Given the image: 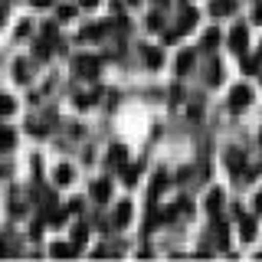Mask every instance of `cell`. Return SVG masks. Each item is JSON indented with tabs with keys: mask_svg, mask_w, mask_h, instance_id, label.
Returning a JSON list of instances; mask_svg holds the SVG:
<instances>
[{
	"mask_svg": "<svg viewBox=\"0 0 262 262\" xmlns=\"http://www.w3.org/2000/svg\"><path fill=\"white\" fill-rule=\"evenodd\" d=\"M220 79H223V76H220V66H213V69H210V82H213V85H216Z\"/></svg>",
	"mask_w": 262,
	"mask_h": 262,
	"instance_id": "obj_23",
	"label": "cell"
},
{
	"mask_svg": "<svg viewBox=\"0 0 262 262\" xmlns=\"http://www.w3.org/2000/svg\"><path fill=\"white\" fill-rule=\"evenodd\" d=\"M249 102H252V89H249V85H236L233 92H229V108H233V112L246 108Z\"/></svg>",
	"mask_w": 262,
	"mask_h": 262,
	"instance_id": "obj_2",
	"label": "cell"
},
{
	"mask_svg": "<svg viewBox=\"0 0 262 262\" xmlns=\"http://www.w3.org/2000/svg\"><path fill=\"white\" fill-rule=\"evenodd\" d=\"M53 177H56V184L66 187V184H72V177H76V170L69 167V164H59V167L53 170Z\"/></svg>",
	"mask_w": 262,
	"mask_h": 262,
	"instance_id": "obj_7",
	"label": "cell"
},
{
	"mask_svg": "<svg viewBox=\"0 0 262 262\" xmlns=\"http://www.w3.org/2000/svg\"><path fill=\"white\" fill-rule=\"evenodd\" d=\"M131 223V203H118L115 207V226H128Z\"/></svg>",
	"mask_w": 262,
	"mask_h": 262,
	"instance_id": "obj_9",
	"label": "cell"
},
{
	"mask_svg": "<svg viewBox=\"0 0 262 262\" xmlns=\"http://www.w3.org/2000/svg\"><path fill=\"white\" fill-rule=\"evenodd\" d=\"M144 62L151 66V69H161V62H164V53H161V49H154V46H144Z\"/></svg>",
	"mask_w": 262,
	"mask_h": 262,
	"instance_id": "obj_10",
	"label": "cell"
},
{
	"mask_svg": "<svg viewBox=\"0 0 262 262\" xmlns=\"http://www.w3.org/2000/svg\"><path fill=\"white\" fill-rule=\"evenodd\" d=\"M53 256L56 259H72L76 256V246L72 243H53Z\"/></svg>",
	"mask_w": 262,
	"mask_h": 262,
	"instance_id": "obj_11",
	"label": "cell"
},
{
	"mask_svg": "<svg viewBox=\"0 0 262 262\" xmlns=\"http://www.w3.org/2000/svg\"><path fill=\"white\" fill-rule=\"evenodd\" d=\"M13 108H16V102L10 95H0V115H13Z\"/></svg>",
	"mask_w": 262,
	"mask_h": 262,
	"instance_id": "obj_15",
	"label": "cell"
},
{
	"mask_svg": "<svg viewBox=\"0 0 262 262\" xmlns=\"http://www.w3.org/2000/svg\"><path fill=\"white\" fill-rule=\"evenodd\" d=\"M161 27H164V23H161V16H158V13L147 16V30H161Z\"/></svg>",
	"mask_w": 262,
	"mask_h": 262,
	"instance_id": "obj_22",
	"label": "cell"
},
{
	"mask_svg": "<svg viewBox=\"0 0 262 262\" xmlns=\"http://www.w3.org/2000/svg\"><path fill=\"white\" fill-rule=\"evenodd\" d=\"M72 13H76V10H72V7H59V16H62V20H69Z\"/></svg>",
	"mask_w": 262,
	"mask_h": 262,
	"instance_id": "obj_24",
	"label": "cell"
},
{
	"mask_svg": "<svg viewBox=\"0 0 262 262\" xmlns=\"http://www.w3.org/2000/svg\"><path fill=\"white\" fill-rule=\"evenodd\" d=\"M76 69L82 72V76L92 79V76H98V59L95 56H82V59H76Z\"/></svg>",
	"mask_w": 262,
	"mask_h": 262,
	"instance_id": "obj_3",
	"label": "cell"
},
{
	"mask_svg": "<svg viewBox=\"0 0 262 262\" xmlns=\"http://www.w3.org/2000/svg\"><path fill=\"white\" fill-rule=\"evenodd\" d=\"M108 196H112V184H108V180H95V184H92V200L108 203Z\"/></svg>",
	"mask_w": 262,
	"mask_h": 262,
	"instance_id": "obj_6",
	"label": "cell"
},
{
	"mask_svg": "<svg viewBox=\"0 0 262 262\" xmlns=\"http://www.w3.org/2000/svg\"><path fill=\"white\" fill-rule=\"evenodd\" d=\"M216 243L223 246V249H226V243H229V236H226V226H223V223L216 226Z\"/></svg>",
	"mask_w": 262,
	"mask_h": 262,
	"instance_id": "obj_20",
	"label": "cell"
},
{
	"mask_svg": "<svg viewBox=\"0 0 262 262\" xmlns=\"http://www.w3.org/2000/svg\"><path fill=\"white\" fill-rule=\"evenodd\" d=\"M252 20H256V23H262V4L256 7V10H252Z\"/></svg>",
	"mask_w": 262,
	"mask_h": 262,
	"instance_id": "obj_25",
	"label": "cell"
},
{
	"mask_svg": "<svg viewBox=\"0 0 262 262\" xmlns=\"http://www.w3.org/2000/svg\"><path fill=\"white\" fill-rule=\"evenodd\" d=\"M259 144H262V131H259Z\"/></svg>",
	"mask_w": 262,
	"mask_h": 262,
	"instance_id": "obj_29",
	"label": "cell"
},
{
	"mask_svg": "<svg viewBox=\"0 0 262 262\" xmlns=\"http://www.w3.org/2000/svg\"><path fill=\"white\" fill-rule=\"evenodd\" d=\"M33 7H49V0H33Z\"/></svg>",
	"mask_w": 262,
	"mask_h": 262,
	"instance_id": "obj_28",
	"label": "cell"
},
{
	"mask_svg": "<svg viewBox=\"0 0 262 262\" xmlns=\"http://www.w3.org/2000/svg\"><path fill=\"white\" fill-rule=\"evenodd\" d=\"M236 10V0H210V13L213 16H229Z\"/></svg>",
	"mask_w": 262,
	"mask_h": 262,
	"instance_id": "obj_5",
	"label": "cell"
},
{
	"mask_svg": "<svg viewBox=\"0 0 262 262\" xmlns=\"http://www.w3.org/2000/svg\"><path fill=\"white\" fill-rule=\"evenodd\" d=\"M85 236H89V229H85V226H76V236H72V246L85 243Z\"/></svg>",
	"mask_w": 262,
	"mask_h": 262,
	"instance_id": "obj_19",
	"label": "cell"
},
{
	"mask_svg": "<svg viewBox=\"0 0 262 262\" xmlns=\"http://www.w3.org/2000/svg\"><path fill=\"white\" fill-rule=\"evenodd\" d=\"M256 210H259V213H262V190H259V193H256Z\"/></svg>",
	"mask_w": 262,
	"mask_h": 262,
	"instance_id": "obj_26",
	"label": "cell"
},
{
	"mask_svg": "<svg viewBox=\"0 0 262 262\" xmlns=\"http://www.w3.org/2000/svg\"><path fill=\"white\" fill-rule=\"evenodd\" d=\"M216 43H220V30L213 27V30H207V36H203V46L210 49V46H216Z\"/></svg>",
	"mask_w": 262,
	"mask_h": 262,
	"instance_id": "obj_17",
	"label": "cell"
},
{
	"mask_svg": "<svg viewBox=\"0 0 262 262\" xmlns=\"http://www.w3.org/2000/svg\"><path fill=\"white\" fill-rule=\"evenodd\" d=\"M105 30H108V23H98V27H89V30H82L79 36H82V39H98Z\"/></svg>",
	"mask_w": 262,
	"mask_h": 262,
	"instance_id": "obj_14",
	"label": "cell"
},
{
	"mask_svg": "<svg viewBox=\"0 0 262 262\" xmlns=\"http://www.w3.org/2000/svg\"><path fill=\"white\" fill-rule=\"evenodd\" d=\"M246 46H249V30H246V27H233V30H229V49H233L236 56H243Z\"/></svg>",
	"mask_w": 262,
	"mask_h": 262,
	"instance_id": "obj_1",
	"label": "cell"
},
{
	"mask_svg": "<svg viewBox=\"0 0 262 262\" xmlns=\"http://www.w3.org/2000/svg\"><path fill=\"white\" fill-rule=\"evenodd\" d=\"M79 4H82V7H95L98 0H79Z\"/></svg>",
	"mask_w": 262,
	"mask_h": 262,
	"instance_id": "obj_27",
	"label": "cell"
},
{
	"mask_svg": "<svg viewBox=\"0 0 262 262\" xmlns=\"http://www.w3.org/2000/svg\"><path fill=\"white\" fill-rule=\"evenodd\" d=\"M193 66V53H180V59H177V72H187Z\"/></svg>",
	"mask_w": 262,
	"mask_h": 262,
	"instance_id": "obj_16",
	"label": "cell"
},
{
	"mask_svg": "<svg viewBox=\"0 0 262 262\" xmlns=\"http://www.w3.org/2000/svg\"><path fill=\"white\" fill-rule=\"evenodd\" d=\"M16 79H20V82L30 79V76H27V59H16Z\"/></svg>",
	"mask_w": 262,
	"mask_h": 262,
	"instance_id": "obj_18",
	"label": "cell"
},
{
	"mask_svg": "<svg viewBox=\"0 0 262 262\" xmlns=\"http://www.w3.org/2000/svg\"><path fill=\"white\" fill-rule=\"evenodd\" d=\"M236 220H239V233H243V239H246V243H252V239H256V220H252V216H243V213H239Z\"/></svg>",
	"mask_w": 262,
	"mask_h": 262,
	"instance_id": "obj_4",
	"label": "cell"
},
{
	"mask_svg": "<svg viewBox=\"0 0 262 262\" xmlns=\"http://www.w3.org/2000/svg\"><path fill=\"white\" fill-rule=\"evenodd\" d=\"M125 158H128V151L121 144H115L112 151H108V167H121V164H125Z\"/></svg>",
	"mask_w": 262,
	"mask_h": 262,
	"instance_id": "obj_12",
	"label": "cell"
},
{
	"mask_svg": "<svg viewBox=\"0 0 262 262\" xmlns=\"http://www.w3.org/2000/svg\"><path fill=\"white\" fill-rule=\"evenodd\" d=\"M138 170H141L138 164H135V167H128V170H125V184H128V187H131V184L138 180Z\"/></svg>",
	"mask_w": 262,
	"mask_h": 262,
	"instance_id": "obj_21",
	"label": "cell"
},
{
	"mask_svg": "<svg viewBox=\"0 0 262 262\" xmlns=\"http://www.w3.org/2000/svg\"><path fill=\"white\" fill-rule=\"evenodd\" d=\"M16 144V135H13V128H0V151H10V147Z\"/></svg>",
	"mask_w": 262,
	"mask_h": 262,
	"instance_id": "obj_13",
	"label": "cell"
},
{
	"mask_svg": "<svg viewBox=\"0 0 262 262\" xmlns=\"http://www.w3.org/2000/svg\"><path fill=\"white\" fill-rule=\"evenodd\" d=\"M207 210H210V216H216V213L223 210V190H210L207 193Z\"/></svg>",
	"mask_w": 262,
	"mask_h": 262,
	"instance_id": "obj_8",
	"label": "cell"
}]
</instances>
